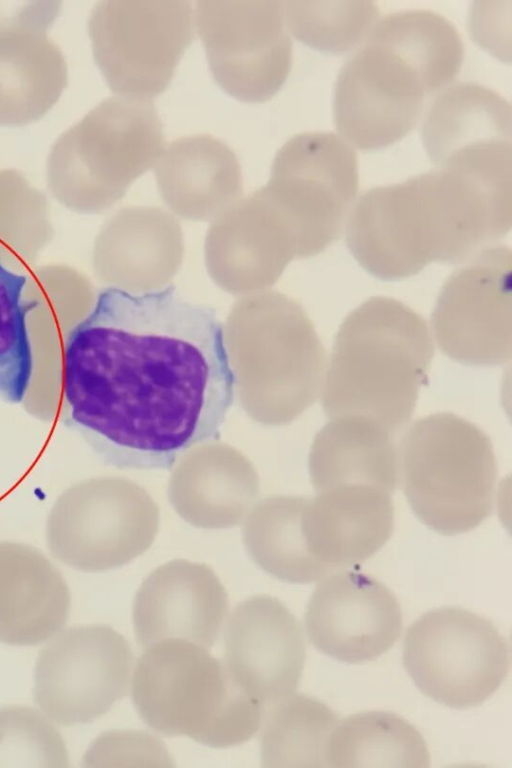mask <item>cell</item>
I'll use <instances>...</instances> for the list:
<instances>
[{
  "label": "cell",
  "mask_w": 512,
  "mask_h": 768,
  "mask_svg": "<svg viewBox=\"0 0 512 768\" xmlns=\"http://www.w3.org/2000/svg\"><path fill=\"white\" fill-rule=\"evenodd\" d=\"M328 765L427 768L430 754L420 732L403 717L365 711L338 721L329 740Z\"/></svg>",
  "instance_id": "obj_22"
},
{
  "label": "cell",
  "mask_w": 512,
  "mask_h": 768,
  "mask_svg": "<svg viewBox=\"0 0 512 768\" xmlns=\"http://www.w3.org/2000/svg\"><path fill=\"white\" fill-rule=\"evenodd\" d=\"M339 720L324 702L301 693L266 704L260 726L263 766L329 767V740Z\"/></svg>",
  "instance_id": "obj_23"
},
{
  "label": "cell",
  "mask_w": 512,
  "mask_h": 768,
  "mask_svg": "<svg viewBox=\"0 0 512 768\" xmlns=\"http://www.w3.org/2000/svg\"><path fill=\"white\" fill-rule=\"evenodd\" d=\"M27 279L0 261V397L25 399L34 369L27 317L37 303L25 296Z\"/></svg>",
  "instance_id": "obj_26"
},
{
  "label": "cell",
  "mask_w": 512,
  "mask_h": 768,
  "mask_svg": "<svg viewBox=\"0 0 512 768\" xmlns=\"http://www.w3.org/2000/svg\"><path fill=\"white\" fill-rule=\"evenodd\" d=\"M70 614L57 568L26 544L0 542V642L31 646L55 636Z\"/></svg>",
  "instance_id": "obj_19"
},
{
  "label": "cell",
  "mask_w": 512,
  "mask_h": 768,
  "mask_svg": "<svg viewBox=\"0 0 512 768\" xmlns=\"http://www.w3.org/2000/svg\"><path fill=\"white\" fill-rule=\"evenodd\" d=\"M313 591L304 616L313 646L338 661L377 659L402 631L400 604L383 583L358 571L338 570Z\"/></svg>",
  "instance_id": "obj_14"
},
{
  "label": "cell",
  "mask_w": 512,
  "mask_h": 768,
  "mask_svg": "<svg viewBox=\"0 0 512 768\" xmlns=\"http://www.w3.org/2000/svg\"><path fill=\"white\" fill-rule=\"evenodd\" d=\"M464 59L455 26L431 10H403L379 19L342 66L333 119L360 150H377L417 125L427 99L450 85Z\"/></svg>",
  "instance_id": "obj_3"
},
{
  "label": "cell",
  "mask_w": 512,
  "mask_h": 768,
  "mask_svg": "<svg viewBox=\"0 0 512 768\" xmlns=\"http://www.w3.org/2000/svg\"><path fill=\"white\" fill-rule=\"evenodd\" d=\"M287 29L302 43L328 53H342L361 43L378 21L372 1L288 0L282 2Z\"/></svg>",
  "instance_id": "obj_25"
},
{
  "label": "cell",
  "mask_w": 512,
  "mask_h": 768,
  "mask_svg": "<svg viewBox=\"0 0 512 768\" xmlns=\"http://www.w3.org/2000/svg\"><path fill=\"white\" fill-rule=\"evenodd\" d=\"M399 453V481L417 518L444 534L465 533L492 512L497 467L488 436L453 413L418 419Z\"/></svg>",
  "instance_id": "obj_6"
},
{
  "label": "cell",
  "mask_w": 512,
  "mask_h": 768,
  "mask_svg": "<svg viewBox=\"0 0 512 768\" xmlns=\"http://www.w3.org/2000/svg\"><path fill=\"white\" fill-rule=\"evenodd\" d=\"M433 354L418 313L392 298H370L336 334L323 381L325 414L363 417L397 432L413 415Z\"/></svg>",
  "instance_id": "obj_4"
},
{
  "label": "cell",
  "mask_w": 512,
  "mask_h": 768,
  "mask_svg": "<svg viewBox=\"0 0 512 768\" xmlns=\"http://www.w3.org/2000/svg\"><path fill=\"white\" fill-rule=\"evenodd\" d=\"M133 661L128 641L113 628H68L39 652L34 700L53 723H89L126 695Z\"/></svg>",
  "instance_id": "obj_10"
},
{
  "label": "cell",
  "mask_w": 512,
  "mask_h": 768,
  "mask_svg": "<svg viewBox=\"0 0 512 768\" xmlns=\"http://www.w3.org/2000/svg\"><path fill=\"white\" fill-rule=\"evenodd\" d=\"M228 612L225 589L204 565L168 563L152 573L133 605L135 637L144 649L178 639L209 649Z\"/></svg>",
  "instance_id": "obj_17"
},
{
  "label": "cell",
  "mask_w": 512,
  "mask_h": 768,
  "mask_svg": "<svg viewBox=\"0 0 512 768\" xmlns=\"http://www.w3.org/2000/svg\"><path fill=\"white\" fill-rule=\"evenodd\" d=\"M155 173L167 197L183 207L209 205L241 183L234 152L223 141L203 134L171 142L160 154Z\"/></svg>",
  "instance_id": "obj_24"
},
{
  "label": "cell",
  "mask_w": 512,
  "mask_h": 768,
  "mask_svg": "<svg viewBox=\"0 0 512 768\" xmlns=\"http://www.w3.org/2000/svg\"><path fill=\"white\" fill-rule=\"evenodd\" d=\"M222 659L234 681L264 706L295 692L306 659L303 629L277 598L257 595L232 611Z\"/></svg>",
  "instance_id": "obj_16"
},
{
  "label": "cell",
  "mask_w": 512,
  "mask_h": 768,
  "mask_svg": "<svg viewBox=\"0 0 512 768\" xmlns=\"http://www.w3.org/2000/svg\"><path fill=\"white\" fill-rule=\"evenodd\" d=\"M393 434L363 417L330 419L316 435L310 454L317 493L341 485H369L393 493L399 481Z\"/></svg>",
  "instance_id": "obj_20"
},
{
  "label": "cell",
  "mask_w": 512,
  "mask_h": 768,
  "mask_svg": "<svg viewBox=\"0 0 512 768\" xmlns=\"http://www.w3.org/2000/svg\"><path fill=\"white\" fill-rule=\"evenodd\" d=\"M68 766L65 742L42 711L20 705L0 708V767Z\"/></svg>",
  "instance_id": "obj_27"
},
{
  "label": "cell",
  "mask_w": 512,
  "mask_h": 768,
  "mask_svg": "<svg viewBox=\"0 0 512 768\" xmlns=\"http://www.w3.org/2000/svg\"><path fill=\"white\" fill-rule=\"evenodd\" d=\"M421 135L436 167L463 151L512 144L510 103L482 85L453 84L442 90L429 107Z\"/></svg>",
  "instance_id": "obj_21"
},
{
  "label": "cell",
  "mask_w": 512,
  "mask_h": 768,
  "mask_svg": "<svg viewBox=\"0 0 512 768\" xmlns=\"http://www.w3.org/2000/svg\"><path fill=\"white\" fill-rule=\"evenodd\" d=\"M163 124L150 100L114 96L93 108L53 145L49 184L68 205H106L163 151Z\"/></svg>",
  "instance_id": "obj_7"
},
{
  "label": "cell",
  "mask_w": 512,
  "mask_h": 768,
  "mask_svg": "<svg viewBox=\"0 0 512 768\" xmlns=\"http://www.w3.org/2000/svg\"><path fill=\"white\" fill-rule=\"evenodd\" d=\"M88 34L111 90L150 100L168 87L194 39L193 9L186 0H103L91 12Z\"/></svg>",
  "instance_id": "obj_9"
},
{
  "label": "cell",
  "mask_w": 512,
  "mask_h": 768,
  "mask_svg": "<svg viewBox=\"0 0 512 768\" xmlns=\"http://www.w3.org/2000/svg\"><path fill=\"white\" fill-rule=\"evenodd\" d=\"M140 761L150 766H171L163 744L152 735L136 731H111L99 736L87 751L83 766H106L114 761Z\"/></svg>",
  "instance_id": "obj_28"
},
{
  "label": "cell",
  "mask_w": 512,
  "mask_h": 768,
  "mask_svg": "<svg viewBox=\"0 0 512 768\" xmlns=\"http://www.w3.org/2000/svg\"><path fill=\"white\" fill-rule=\"evenodd\" d=\"M131 691L148 726L215 748L249 740L264 714L265 706L234 681L223 660L206 648L178 639L145 648L135 667Z\"/></svg>",
  "instance_id": "obj_5"
},
{
  "label": "cell",
  "mask_w": 512,
  "mask_h": 768,
  "mask_svg": "<svg viewBox=\"0 0 512 768\" xmlns=\"http://www.w3.org/2000/svg\"><path fill=\"white\" fill-rule=\"evenodd\" d=\"M391 493L369 485H341L302 499L301 530L310 554L335 572L376 554L393 530Z\"/></svg>",
  "instance_id": "obj_18"
},
{
  "label": "cell",
  "mask_w": 512,
  "mask_h": 768,
  "mask_svg": "<svg viewBox=\"0 0 512 768\" xmlns=\"http://www.w3.org/2000/svg\"><path fill=\"white\" fill-rule=\"evenodd\" d=\"M402 660L418 689L445 706L475 707L506 679L507 639L488 619L458 607L421 615L407 629Z\"/></svg>",
  "instance_id": "obj_8"
},
{
  "label": "cell",
  "mask_w": 512,
  "mask_h": 768,
  "mask_svg": "<svg viewBox=\"0 0 512 768\" xmlns=\"http://www.w3.org/2000/svg\"><path fill=\"white\" fill-rule=\"evenodd\" d=\"M512 254L491 246L446 282L432 315L439 348L468 365H498L512 353Z\"/></svg>",
  "instance_id": "obj_12"
},
{
  "label": "cell",
  "mask_w": 512,
  "mask_h": 768,
  "mask_svg": "<svg viewBox=\"0 0 512 768\" xmlns=\"http://www.w3.org/2000/svg\"><path fill=\"white\" fill-rule=\"evenodd\" d=\"M271 181L292 209L307 254L337 240L356 202V153L332 132L295 135L278 151Z\"/></svg>",
  "instance_id": "obj_13"
},
{
  "label": "cell",
  "mask_w": 512,
  "mask_h": 768,
  "mask_svg": "<svg viewBox=\"0 0 512 768\" xmlns=\"http://www.w3.org/2000/svg\"><path fill=\"white\" fill-rule=\"evenodd\" d=\"M511 169L455 162L374 187L350 212L347 245L381 280L415 275L430 262H468L510 231Z\"/></svg>",
  "instance_id": "obj_2"
},
{
  "label": "cell",
  "mask_w": 512,
  "mask_h": 768,
  "mask_svg": "<svg viewBox=\"0 0 512 768\" xmlns=\"http://www.w3.org/2000/svg\"><path fill=\"white\" fill-rule=\"evenodd\" d=\"M59 1H0V125L42 118L59 100L67 65L48 30Z\"/></svg>",
  "instance_id": "obj_15"
},
{
  "label": "cell",
  "mask_w": 512,
  "mask_h": 768,
  "mask_svg": "<svg viewBox=\"0 0 512 768\" xmlns=\"http://www.w3.org/2000/svg\"><path fill=\"white\" fill-rule=\"evenodd\" d=\"M196 13L216 82L242 101L271 98L286 81L292 63L282 2L201 0Z\"/></svg>",
  "instance_id": "obj_11"
},
{
  "label": "cell",
  "mask_w": 512,
  "mask_h": 768,
  "mask_svg": "<svg viewBox=\"0 0 512 768\" xmlns=\"http://www.w3.org/2000/svg\"><path fill=\"white\" fill-rule=\"evenodd\" d=\"M235 385L215 310L174 286L104 289L64 345L70 416L121 469L168 470L218 439Z\"/></svg>",
  "instance_id": "obj_1"
}]
</instances>
